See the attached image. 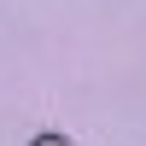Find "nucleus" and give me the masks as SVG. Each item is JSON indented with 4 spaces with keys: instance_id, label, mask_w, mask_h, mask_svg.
Wrapping results in <instances>:
<instances>
[{
    "instance_id": "nucleus-1",
    "label": "nucleus",
    "mask_w": 146,
    "mask_h": 146,
    "mask_svg": "<svg viewBox=\"0 0 146 146\" xmlns=\"http://www.w3.org/2000/svg\"><path fill=\"white\" fill-rule=\"evenodd\" d=\"M29 146H76V140H64V135H35Z\"/></svg>"
}]
</instances>
